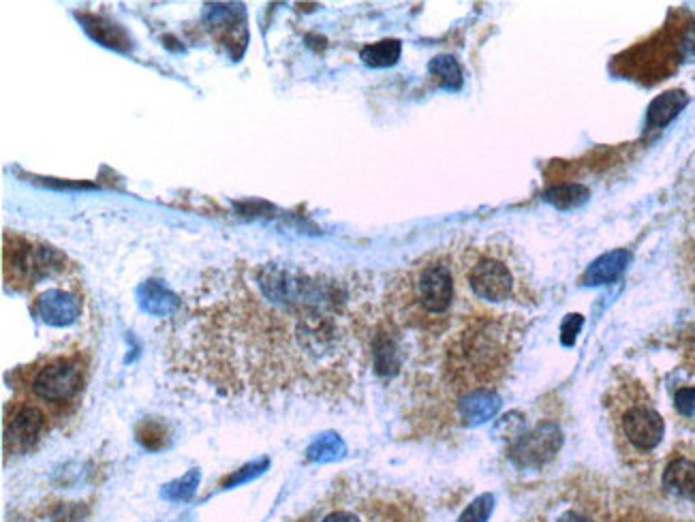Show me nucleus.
<instances>
[{
  "label": "nucleus",
  "instance_id": "obj_1",
  "mask_svg": "<svg viewBox=\"0 0 695 522\" xmlns=\"http://www.w3.org/2000/svg\"><path fill=\"white\" fill-rule=\"evenodd\" d=\"M351 294L343 281L283 261L208 270L167 330L169 371L227 401L336 388L353 353Z\"/></svg>",
  "mask_w": 695,
  "mask_h": 522
},
{
  "label": "nucleus",
  "instance_id": "obj_2",
  "mask_svg": "<svg viewBox=\"0 0 695 522\" xmlns=\"http://www.w3.org/2000/svg\"><path fill=\"white\" fill-rule=\"evenodd\" d=\"M456 279L454 255H426L398 274L392 285V304L411 324H437L456 302Z\"/></svg>",
  "mask_w": 695,
  "mask_h": 522
},
{
  "label": "nucleus",
  "instance_id": "obj_3",
  "mask_svg": "<svg viewBox=\"0 0 695 522\" xmlns=\"http://www.w3.org/2000/svg\"><path fill=\"white\" fill-rule=\"evenodd\" d=\"M69 257L39 238L5 232L3 236V272L11 289H33L39 283L65 279L73 272Z\"/></svg>",
  "mask_w": 695,
  "mask_h": 522
},
{
  "label": "nucleus",
  "instance_id": "obj_4",
  "mask_svg": "<svg viewBox=\"0 0 695 522\" xmlns=\"http://www.w3.org/2000/svg\"><path fill=\"white\" fill-rule=\"evenodd\" d=\"M460 276L477 300L501 304L516 294V272L497 244H467L456 255Z\"/></svg>",
  "mask_w": 695,
  "mask_h": 522
},
{
  "label": "nucleus",
  "instance_id": "obj_5",
  "mask_svg": "<svg viewBox=\"0 0 695 522\" xmlns=\"http://www.w3.org/2000/svg\"><path fill=\"white\" fill-rule=\"evenodd\" d=\"M86 383V362L80 356H52L28 371V401L48 416H60L77 401Z\"/></svg>",
  "mask_w": 695,
  "mask_h": 522
},
{
  "label": "nucleus",
  "instance_id": "obj_6",
  "mask_svg": "<svg viewBox=\"0 0 695 522\" xmlns=\"http://www.w3.org/2000/svg\"><path fill=\"white\" fill-rule=\"evenodd\" d=\"M499 332L490 324H475L454 339L447 351V368L456 381H486L501 364Z\"/></svg>",
  "mask_w": 695,
  "mask_h": 522
},
{
  "label": "nucleus",
  "instance_id": "obj_7",
  "mask_svg": "<svg viewBox=\"0 0 695 522\" xmlns=\"http://www.w3.org/2000/svg\"><path fill=\"white\" fill-rule=\"evenodd\" d=\"M48 411L33 401H15L5 418V452L28 454L48 433Z\"/></svg>",
  "mask_w": 695,
  "mask_h": 522
},
{
  "label": "nucleus",
  "instance_id": "obj_8",
  "mask_svg": "<svg viewBox=\"0 0 695 522\" xmlns=\"http://www.w3.org/2000/svg\"><path fill=\"white\" fill-rule=\"evenodd\" d=\"M621 431L636 452H653L666 435V422L651 405H631L621 416Z\"/></svg>",
  "mask_w": 695,
  "mask_h": 522
},
{
  "label": "nucleus",
  "instance_id": "obj_9",
  "mask_svg": "<svg viewBox=\"0 0 695 522\" xmlns=\"http://www.w3.org/2000/svg\"><path fill=\"white\" fill-rule=\"evenodd\" d=\"M563 445L561 428L544 422L535 426L531 433L520 435L512 448V458L522 467H542L556 456Z\"/></svg>",
  "mask_w": 695,
  "mask_h": 522
},
{
  "label": "nucleus",
  "instance_id": "obj_10",
  "mask_svg": "<svg viewBox=\"0 0 695 522\" xmlns=\"http://www.w3.org/2000/svg\"><path fill=\"white\" fill-rule=\"evenodd\" d=\"M33 313L45 326L67 328L82 315V300L75 289L48 287L33 300Z\"/></svg>",
  "mask_w": 695,
  "mask_h": 522
},
{
  "label": "nucleus",
  "instance_id": "obj_11",
  "mask_svg": "<svg viewBox=\"0 0 695 522\" xmlns=\"http://www.w3.org/2000/svg\"><path fill=\"white\" fill-rule=\"evenodd\" d=\"M501 407V398L492 390H473L460 398V418L467 424H484L497 416Z\"/></svg>",
  "mask_w": 695,
  "mask_h": 522
},
{
  "label": "nucleus",
  "instance_id": "obj_12",
  "mask_svg": "<svg viewBox=\"0 0 695 522\" xmlns=\"http://www.w3.org/2000/svg\"><path fill=\"white\" fill-rule=\"evenodd\" d=\"M631 261V253L629 251H612L601 255L599 259H595L593 264L589 266V270L584 272V285H606V283H614L619 276L625 272V268L629 266Z\"/></svg>",
  "mask_w": 695,
  "mask_h": 522
},
{
  "label": "nucleus",
  "instance_id": "obj_13",
  "mask_svg": "<svg viewBox=\"0 0 695 522\" xmlns=\"http://www.w3.org/2000/svg\"><path fill=\"white\" fill-rule=\"evenodd\" d=\"M663 488L681 499H695V460L674 458L663 471Z\"/></svg>",
  "mask_w": 695,
  "mask_h": 522
},
{
  "label": "nucleus",
  "instance_id": "obj_14",
  "mask_svg": "<svg viewBox=\"0 0 695 522\" xmlns=\"http://www.w3.org/2000/svg\"><path fill=\"white\" fill-rule=\"evenodd\" d=\"M689 103V97L685 90H668L659 95L651 107H648V127L661 129L672 122L678 114L683 112V107Z\"/></svg>",
  "mask_w": 695,
  "mask_h": 522
},
{
  "label": "nucleus",
  "instance_id": "obj_15",
  "mask_svg": "<svg viewBox=\"0 0 695 522\" xmlns=\"http://www.w3.org/2000/svg\"><path fill=\"white\" fill-rule=\"evenodd\" d=\"M139 300H142V306L148 313L159 315V317H174L182 304L178 296L169 294L167 289H163L157 283L144 285L142 291H139Z\"/></svg>",
  "mask_w": 695,
  "mask_h": 522
},
{
  "label": "nucleus",
  "instance_id": "obj_16",
  "mask_svg": "<svg viewBox=\"0 0 695 522\" xmlns=\"http://www.w3.org/2000/svg\"><path fill=\"white\" fill-rule=\"evenodd\" d=\"M345 454L347 445L336 433L321 435L311 443V448L306 450V458L311 460V463H334V460L343 458Z\"/></svg>",
  "mask_w": 695,
  "mask_h": 522
},
{
  "label": "nucleus",
  "instance_id": "obj_17",
  "mask_svg": "<svg viewBox=\"0 0 695 522\" xmlns=\"http://www.w3.org/2000/svg\"><path fill=\"white\" fill-rule=\"evenodd\" d=\"M400 52H403L400 41L385 39L373 45H366V48L360 52V56L368 67H392L398 63Z\"/></svg>",
  "mask_w": 695,
  "mask_h": 522
},
{
  "label": "nucleus",
  "instance_id": "obj_18",
  "mask_svg": "<svg viewBox=\"0 0 695 522\" xmlns=\"http://www.w3.org/2000/svg\"><path fill=\"white\" fill-rule=\"evenodd\" d=\"M428 71L430 75H435L443 88L458 90L462 86V69L454 56H437L428 65Z\"/></svg>",
  "mask_w": 695,
  "mask_h": 522
},
{
  "label": "nucleus",
  "instance_id": "obj_19",
  "mask_svg": "<svg viewBox=\"0 0 695 522\" xmlns=\"http://www.w3.org/2000/svg\"><path fill=\"white\" fill-rule=\"evenodd\" d=\"M199 482H202V473H199L197 469H191L187 475H182V478L163 486L161 495H163V499L174 501V503L189 501L197 493Z\"/></svg>",
  "mask_w": 695,
  "mask_h": 522
},
{
  "label": "nucleus",
  "instance_id": "obj_20",
  "mask_svg": "<svg viewBox=\"0 0 695 522\" xmlns=\"http://www.w3.org/2000/svg\"><path fill=\"white\" fill-rule=\"evenodd\" d=\"M586 197H589V191L580 187V184H563V187H554V189L544 193L546 202H550L559 210L576 208V206L586 202Z\"/></svg>",
  "mask_w": 695,
  "mask_h": 522
},
{
  "label": "nucleus",
  "instance_id": "obj_21",
  "mask_svg": "<svg viewBox=\"0 0 695 522\" xmlns=\"http://www.w3.org/2000/svg\"><path fill=\"white\" fill-rule=\"evenodd\" d=\"M137 441L142 443L146 450H163L167 445V428L157 420H144L137 426Z\"/></svg>",
  "mask_w": 695,
  "mask_h": 522
},
{
  "label": "nucleus",
  "instance_id": "obj_22",
  "mask_svg": "<svg viewBox=\"0 0 695 522\" xmlns=\"http://www.w3.org/2000/svg\"><path fill=\"white\" fill-rule=\"evenodd\" d=\"M268 467H270V460L268 458H259V460H255V463H249V465H244L242 469L229 473L227 478L221 480V488L227 490V488H236L240 484L251 482V480L259 478V475L264 473Z\"/></svg>",
  "mask_w": 695,
  "mask_h": 522
},
{
  "label": "nucleus",
  "instance_id": "obj_23",
  "mask_svg": "<svg viewBox=\"0 0 695 522\" xmlns=\"http://www.w3.org/2000/svg\"><path fill=\"white\" fill-rule=\"evenodd\" d=\"M492 510H494V497L482 495V497H477L469 505V508L460 514L458 522H488Z\"/></svg>",
  "mask_w": 695,
  "mask_h": 522
},
{
  "label": "nucleus",
  "instance_id": "obj_24",
  "mask_svg": "<svg viewBox=\"0 0 695 522\" xmlns=\"http://www.w3.org/2000/svg\"><path fill=\"white\" fill-rule=\"evenodd\" d=\"M88 508L84 503H60L52 512V522H84Z\"/></svg>",
  "mask_w": 695,
  "mask_h": 522
},
{
  "label": "nucleus",
  "instance_id": "obj_25",
  "mask_svg": "<svg viewBox=\"0 0 695 522\" xmlns=\"http://www.w3.org/2000/svg\"><path fill=\"white\" fill-rule=\"evenodd\" d=\"M676 411L685 418H695V388H681L674 396Z\"/></svg>",
  "mask_w": 695,
  "mask_h": 522
},
{
  "label": "nucleus",
  "instance_id": "obj_26",
  "mask_svg": "<svg viewBox=\"0 0 695 522\" xmlns=\"http://www.w3.org/2000/svg\"><path fill=\"white\" fill-rule=\"evenodd\" d=\"M676 50H678V58L681 60L695 58V24H689L683 30L681 39H678V43H676Z\"/></svg>",
  "mask_w": 695,
  "mask_h": 522
},
{
  "label": "nucleus",
  "instance_id": "obj_27",
  "mask_svg": "<svg viewBox=\"0 0 695 522\" xmlns=\"http://www.w3.org/2000/svg\"><path fill=\"white\" fill-rule=\"evenodd\" d=\"M582 324H584L582 315H569V317L563 321V326H561V341H563L567 347L574 345V341H576V336H578Z\"/></svg>",
  "mask_w": 695,
  "mask_h": 522
},
{
  "label": "nucleus",
  "instance_id": "obj_28",
  "mask_svg": "<svg viewBox=\"0 0 695 522\" xmlns=\"http://www.w3.org/2000/svg\"><path fill=\"white\" fill-rule=\"evenodd\" d=\"M321 522H360V518L351 514V512H345V510H338V512H332L328 514L326 518H323Z\"/></svg>",
  "mask_w": 695,
  "mask_h": 522
},
{
  "label": "nucleus",
  "instance_id": "obj_29",
  "mask_svg": "<svg viewBox=\"0 0 695 522\" xmlns=\"http://www.w3.org/2000/svg\"><path fill=\"white\" fill-rule=\"evenodd\" d=\"M559 522H593V520L582 516V514H576V512H567L559 518Z\"/></svg>",
  "mask_w": 695,
  "mask_h": 522
}]
</instances>
